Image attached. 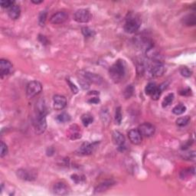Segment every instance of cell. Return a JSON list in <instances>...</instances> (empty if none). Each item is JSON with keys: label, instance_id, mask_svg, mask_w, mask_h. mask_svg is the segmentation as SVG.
<instances>
[{"label": "cell", "instance_id": "obj_1", "mask_svg": "<svg viewBox=\"0 0 196 196\" xmlns=\"http://www.w3.org/2000/svg\"><path fill=\"white\" fill-rule=\"evenodd\" d=\"M110 78L115 83H119L123 79L127 73V64L123 60L119 59L110 68Z\"/></svg>", "mask_w": 196, "mask_h": 196}, {"label": "cell", "instance_id": "obj_2", "mask_svg": "<svg viewBox=\"0 0 196 196\" xmlns=\"http://www.w3.org/2000/svg\"><path fill=\"white\" fill-rule=\"evenodd\" d=\"M141 25V21L139 17L134 14H129L126 19L124 25V30L126 32L129 34L135 33L139 29Z\"/></svg>", "mask_w": 196, "mask_h": 196}, {"label": "cell", "instance_id": "obj_3", "mask_svg": "<svg viewBox=\"0 0 196 196\" xmlns=\"http://www.w3.org/2000/svg\"><path fill=\"white\" fill-rule=\"evenodd\" d=\"M46 114L44 112H38L33 120V126L35 133L37 134H42L47 128V121H46Z\"/></svg>", "mask_w": 196, "mask_h": 196}, {"label": "cell", "instance_id": "obj_4", "mask_svg": "<svg viewBox=\"0 0 196 196\" xmlns=\"http://www.w3.org/2000/svg\"><path fill=\"white\" fill-rule=\"evenodd\" d=\"M165 72V67L162 61H153V63L149 66L147 73L151 78H158L163 75Z\"/></svg>", "mask_w": 196, "mask_h": 196}, {"label": "cell", "instance_id": "obj_5", "mask_svg": "<svg viewBox=\"0 0 196 196\" xmlns=\"http://www.w3.org/2000/svg\"><path fill=\"white\" fill-rule=\"evenodd\" d=\"M42 90V85L38 81H32L28 83L26 88V95L28 98H33L38 95Z\"/></svg>", "mask_w": 196, "mask_h": 196}, {"label": "cell", "instance_id": "obj_6", "mask_svg": "<svg viewBox=\"0 0 196 196\" xmlns=\"http://www.w3.org/2000/svg\"><path fill=\"white\" fill-rule=\"evenodd\" d=\"M98 143H83L80 146L79 149L77 150V153L80 155H83V156H88V155L93 154L94 151L96 150L97 147H98Z\"/></svg>", "mask_w": 196, "mask_h": 196}, {"label": "cell", "instance_id": "obj_7", "mask_svg": "<svg viewBox=\"0 0 196 196\" xmlns=\"http://www.w3.org/2000/svg\"><path fill=\"white\" fill-rule=\"evenodd\" d=\"M91 14L89 10L81 8L75 12L74 15V18L76 22L79 23H86L91 20Z\"/></svg>", "mask_w": 196, "mask_h": 196}, {"label": "cell", "instance_id": "obj_8", "mask_svg": "<svg viewBox=\"0 0 196 196\" xmlns=\"http://www.w3.org/2000/svg\"><path fill=\"white\" fill-rule=\"evenodd\" d=\"M138 130L142 136H144V137H150V136L154 135L156 129H155V127L153 124L149 123H144L139 126Z\"/></svg>", "mask_w": 196, "mask_h": 196}, {"label": "cell", "instance_id": "obj_9", "mask_svg": "<svg viewBox=\"0 0 196 196\" xmlns=\"http://www.w3.org/2000/svg\"><path fill=\"white\" fill-rule=\"evenodd\" d=\"M13 64L9 61L6 60V59H1L0 60V74H1L2 78L9 75L13 72Z\"/></svg>", "mask_w": 196, "mask_h": 196}, {"label": "cell", "instance_id": "obj_10", "mask_svg": "<svg viewBox=\"0 0 196 196\" xmlns=\"http://www.w3.org/2000/svg\"><path fill=\"white\" fill-rule=\"evenodd\" d=\"M16 175L20 179L25 180V181H33V180L36 178V174L34 172L24 169V168L18 169L16 172Z\"/></svg>", "mask_w": 196, "mask_h": 196}, {"label": "cell", "instance_id": "obj_11", "mask_svg": "<svg viewBox=\"0 0 196 196\" xmlns=\"http://www.w3.org/2000/svg\"><path fill=\"white\" fill-rule=\"evenodd\" d=\"M67 105V99L62 95H55L53 98V107L56 110H61Z\"/></svg>", "mask_w": 196, "mask_h": 196}, {"label": "cell", "instance_id": "obj_12", "mask_svg": "<svg viewBox=\"0 0 196 196\" xmlns=\"http://www.w3.org/2000/svg\"><path fill=\"white\" fill-rule=\"evenodd\" d=\"M68 15L65 12H58L51 17L50 23L52 24H61L64 23L68 19Z\"/></svg>", "mask_w": 196, "mask_h": 196}, {"label": "cell", "instance_id": "obj_13", "mask_svg": "<svg viewBox=\"0 0 196 196\" xmlns=\"http://www.w3.org/2000/svg\"><path fill=\"white\" fill-rule=\"evenodd\" d=\"M68 136L71 139H78L81 138L82 133H81V128L76 124L71 125L69 127V129L68 131Z\"/></svg>", "mask_w": 196, "mask_h": 196}, {"label": "cell", "instance_id": "obj_14", "mask_svg": "<svg viewBox=\"0 0 196 196\" xmlns=\"http://www.w3.org/2000/svg\"><path fill=\"white\" fill-rule=\"evenodd\" d=\"M128 137L129 141L134 145H138L142 142V136L138 129H133L129 131Z\"/></svg>", "mask_w": 196, "mask_h": 196}, {"label": "cell", "instance_id": "obj_15", "mask_svg": "<svg viewBox=\"0 0 196 196\" xmlns=\"http://www.w3.org/2000/svg\"><path fill=\"white\" fill-rule=\"evenodd\" d=\"M81 75L84 77L90 83H96V84H100V83L103 82V78H102L100 75H98V74H94V73L85 71V72H83V74H81Z\"/></svg>", "mask_w": 196, "mask_h": 196}, {"label": "cell", "instance_id": "obj_16", "mask_svg": "<svg viewBox=\"0 0 196 196\" xmlns=\"http://www.w3.org/2000/svg\"><path fill=\"white\" fill-rule=\"evenodd\" d=\"M53 192L58 195H68V188L64 182H58L53 187Z\"/></svg>", "mask_w": 196, "mask_h": 196}, {"label": "cell", "instance_id": "obj_17", "mask_svg": "<svg viewBox=\"0 0 196 196\" xmlns=\"http://www.w3.org/2000/svg\"><path fill=\"white\" fill-rule=\"evenodd\" d=\"M112 139L113 143L118 146H123L125 143V137L119 131H114L112 134Z\"/></svg>", "mask_w": 196, "mask_h": 196}, {"label": "cell", "instance_id": "obj_18", "mask_svg": "<svg viewBox=\"0 0 196 196\" xmlns=\"http://www.w3.org/2000/svg\"><path fill=\"white\" fill-rule=\"evenodd\" d=\"M114 184H115V182H114L113 180H107V181L102 182V183L99 184L98 186L95 188L94 190L95 193H100V192H105V191H107L109 188L113 186Z\"/></svg>", "mask_w": 196, "mask_h": 196}, {"label": "cell", "instance_id": "obj_19", "mask_svg": "<svg viewBox=\"0 0 196 196\" xmlns=\"http://www.w3.org/2000/svg\"><path fill=\"white\" fill-rule=\"evenodd\" d=\"M8 14L12 19L15 20L19 18L20 14H21V9H20L19 6L15 3L13 6L8 8Z\"/></svg>", "mask_w": 196, "mask_h": 196}, {"label": "cell", "instance_id": "obj_20", "mask_svg": "<svg viewBox=\"0 0 196 196\" xmlns=\"http://www.w3.org/2000/svg\"><path fill=\"white\" fill-rule=\"evenodd\" d=\"M183 23L185 25L188 26H192V25H195L196 23V17L195 15L190 14L186 15L183 18Z\"/></svg>", "mask_w": 196, "mask_h": 196}, {"label": "cell", "instance_id": "obj_21", "mask_svg": "<svg viewBox=\"0 0 196 196\" xmlns=\"http://www.w3.org/2000/svg\"><path fill=\"white\" fill-rule=\"evenodd\" d=\"M81 121H82L84 127H88L90 124H91L92 123H93V116L90 113L83 114L82 117H81Z\"/></svg>", "mask_w": 196, "mask_h": 196}, {"label": "cell", "instance_id": "obj_22", "mask_svg": "<svg viewBox=\"0 0 196 196\" xmlns=\"http://www.w3.org/2000/svg\"><path fill=\"white\" fill-rule=\"evenodd\" d=\"M157 85L156 84V83L154 82H150L148 83L147 85L146 86V88H145V92H146V93L147 95H150V96H152V95L154 93V92L156 91V90L157 89Z\"/></svg>", "mask_w": 196, "mask_h": 196}, {"label": "cell", "instance_id": "obj_23", "mask_svg": "<svg viewBox=\"0 0 196 196\" xmlns=\"http://www.w3.org/2000/svg\"><path fill=\"white\" fill-rule=\"evenodd\" d=\"M185 110H186V107L182 103H179L173 109V113L175 115H181V114L185 113Z\"/></svg>", "mask_w": 196, "mask_h": 196}, {"label": "cell", "instance_id": "obj_24", "mask_svg": "<svg viewBox=\"0 0 196 196\" xmlns=\"http://www.w3.org/2000/svg\"><path fill=\"white\" fill-rule=\"evenodd\" d=\"M57 120L58 121L59 123H64L69 122V121L71 120V117H70L69 114L67 113H62L58 116Z\"/></svg>", "mask_w": 196, "mask_h": 196}, {"label": "cell", "instance_id": "obj_25", "mask_svg": "<svg viewBox=\"0 0 196 196\" xmlns=\"http://www.w3.org/2000/svg\"><path fill=\"white\" fill-rule=\"evenodd\" d=\"M173 100H174V93H168L166 98H164V100H163V103H162V104H163V107L165 108V107H168V106L173 103Z\"/></svg>", "mask_w": 196, "mask_h": 196}, {"label": "cell", "instance_id": "obj_26", "mask_svg": "<svg viewBox=\"0 0 196 196\" xmlns=\"http://www.w3.org/2000/svg\"><path fill=\"white\" fill-rule=\"evenodd\" d=\"M189 121H190V117L188 116H185V117H179L178 119H177L176 124L178 127H184L188 123Z\"/></svg>", "mask_w": 196, "mask_h": 196}, {"label": "cell", "instance_id": "obj_27", "mask_svg": "<svg viewBox=\"0 0 196 196\" xmlns=\"http://www.w3.org/2000/svg\"><path fill=\"white\" fill-rule=\"evenodd\" d=\"M82 33L85 38H92L95 35V32L91 29L88 27H83L82 28Z\"/></svg>", "mask_w": 196, "mask_h": 196}, {"label": "cell", "instance_id": "obj_28", "mask_svg": "<svg viewBox=\"0 0 196 196\" xmlns=\"http://www.w3.org/2000/svg\"><path fill=\"white\" fill-rule=\"evenodd\" d=\"M182 157L185 160H192V161H194L195 158V153L194 151L184 152L183 153H182Z\"/></svg>", "mask_w": 196, "mask_h": 196}, {"label": "cell", "instance_id": "obj_29", "mask_svg": "<svg viewBox=\"0 0 196 196\" xmlns=\"http://www.w3.org/2000/svg\"><path fill=\"white\" fill-rule=\"evenodd\" d=\"M133 92H134L133 87L132 85H128V86L125 88V90H124L123 91V94L125 98L126 99L130 98L131 96L133 94Z\"/></svg>", "mask_w": 196, "mask_h": 196}, {"label": "cell", "instance_id": "obj_30", "mask_svg": "<svg viewBox=\"0 0 196 196\" xmlns=\"http://www.w3.org/2000/svg\"><path fill=\"white\" fill-rule=\"evenodd\" d=\"M47 18V12L42 11L38 15V24L40 26H44Z\"/></svg>", "mask_w": 196, "mask_h": 196}, {"label": "cell", "instance_id": "obj_31", "mask_svg": "<svg viewBox=\"0 0 196 196\" xmlns=\"http://www.w3.org/2000/svg\"><path fill=\"white\" fill-rule=\"evenodd\" d=\"M78 82H79L80 84H81V88H82L83 90L89 89L90 82L83 75H81V78H80L79 81H78Z\"/></svg>", "mask_w": 196, "mask_h": 196}, {"label": "cell", "instance_id": "obj_32", "mask_svg": "<svg viewBox=\"0 0 196 196\" xmlns=\"http://www.w3.org/2000/svg\"><path fill=\"white\" fill-rule=\"evenodd\" d=\"M122 112H121V107H118L116 109L115 112V121L116 123H117L118 125H120L121 123V121H122Z\"/></svg>", "mask_w": 196, "mask_h": 196}, {"label": "cell", "instance_id": "obj_33", "mask_svg": "<svg viewBox=\"0 0 196 196\" xmlns=\"http://www.w3.org/2000/svg\"><path fill=\"white\" fill-rule=\"evenodd\" d=\"M180 73L182 76L185 77V78H189L192 75V71L187 67H182L180 68Z\"/></svg>", "mask_w": 196, "mask_h": 196}, {"label": "cell", "instance_id": "obj_34", "mask_svg": "<svg viewBox=\"0 0 196 196\" xmlns=\"http://www.w3.org/2000/svg\"><path fill=\"white\" fill-rule=\"evenodd\" d=\"M7 154H8L7 145L4 142L1 141V153H0V156H1V158H3Z\"/></svg>", "mask_w": 196, "mask_h": 196}, {"label": "cell", "instance_id": "obj_35", "mask_svg": "<svg viewBox=\"0 0 196 196\" xmlns=\"http://www.w3.org/2000/svg\"><path fill=\"white\" fill-rule=\"evenodd\" d=\"M162 91H163V88H162V87L161 86L158 87L157 89H156V91L154 92V93H153V94L151 96L152 99L154 100H157L158 99L160 98V96H161Z\"/></svg>", "mask_w": 196, "mask_h": 196}, {"label": "cell", "instance_id": "obj_36", "mask_svg": "<svg viewBox=\"0 0 196 196\" xmlns=\"http://www.w3.org/2000/svg\"><path fill=\"white\" fill-rule=\"evenodd\" d=\"M71 179H72L74 182H76L77 184H78L84 181L85 178H84V177L82 176V175H77V174H74V175H71Z\"/></svg>", "mask_w": 196, "mask_h": 196}, {"label": "cell", "instance_id": "obj_37", "mask_svg": "<svg viewBox=\"0 0 196 196\" xmlns=\"http://www.w3.org/2000/svg\"><path fill=\"white\" fill-rule=\"evenodd\" d=\"M0 4H1V6L3 8H9L10 7H11V6H13V5L15 4V2L6 0V1H1Z\"/></svg>", "mask_w": 196, "mask_h": 196}, {"label": "cell", "instance_id": "obj_38", "mask_svg": "<svg viewBox=\"0 0 196 196\" xmlns=\"http://www.w3.org/2000/svg\"><path fill=\"white\" fill-rule=\"evenodd\" d=\"M67 82L68 83V85H69V87H70V88H71L72 93H78V88H77V87L75 86V85H74V83L71 82V81H70L69 79H67Z\"/></svg>", "mask_w": 196, "mask_h": 196}, {"label": "cell", "instance_id": "obj_39", "mask_svg": "<svg viewBox=\"0 0 196 196\" xmlns=\"http://www.w3.org/2000/svg\"><path fill=\"white\" fill-rule=\"evenodd\" d=\"M179 93L182 96H189V95L192 94V91H191L190 88H186V89H184L180 91Z\"/></svg>", "mask_w": 196, "mask_h": 196}, {"label": "cell", "instance_id": "obj_40", "mask_svg": "<svg viewBox=\"0 0 196 196\" xmlns=\"http://www.w3.org/2000/svg\"><path fill=\"white\" fill-rule=\"evenodd\" d=\"M88 102L89 103H94V104H97V103H98L99 102H100V99L98 98H90L89 100H88Z\"/></svg>", "mask_w": 196, "mask_h": 196}, {"label": "cell", "instance_id": "obj_41", "mask_svg": "<svg viewBox=\"0 0 196 196\" xmlns=\"http://www.w3.org/2000/svg\"><path fill=\"white\" fill-rule=\"evenodd\" d=\"M38 39H39V41H40V42H42V44H44V45H45V44H47L48 42V41L47 38H46L45 36H44V35H39Z\"/></svg>", "mask_w": 196, "mask_h": 196}, {"label": "cell", "instance_id": "obj_42", "mask_svg": "<svg viewBox=\"0 0 196 196\" xmlns=\"http://www.w3.org/2000/svg\"><path fill=\"white\" fill-rule=\"evenodd\" d=\"M32 3H35V4H40V3H42V1H34V0H32Z\"/></svg>", "mask_w": 196, "mask_h": 196}]
</instances>
